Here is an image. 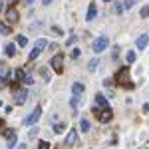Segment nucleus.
Segmentation results:
<instances>
[{
  "label": "nucleus",
  "mask_w": 149,
  "mask_h": 149,
  "mask_svg": "<svg viewBox=\"0 0 149 149\" xmlns=\"http://www.w3.org/2000/svg\"><path fill=\"white\" fill-rule=\"evenodd\" d=\"M97 64H100V60H97V58H93L92 62L88 64V70H90V72H95V70H97Z\"/></svg>",
  "instance_id": "17"
},
{
  "label": "nucleus",
  "mask_w": 149,
  "mask_h": 149,
  "mask_svg": "<svg viewBox=\"0 0 149 149\" xmlns=\"http://www.w3.org/2000/svg\"><path fill=\"white\" fill-rule=\"evenodd\" d=\"M64 129H66V125H64V123H56V125H54V131H56V133L64 131Z\"/></svg>",
  "instance_id": "24"
},
{
  "label": "nucleus",
  "mask_w": 149,
  "mask_h": 149,
  "mask_svg": "<svg viewBox=\"0 0 149 149\" xmlns=\"http://www.w3.org/2000/svg\"><path fill=\"white\" fill-rule=\"evenodd\" d=\"M97 117H100V121H102V123H107V121L111 119V109H103V111H100Z\"/></svg>",
  "instance_id": "8"
},
{
  "label": "nucleus",
  "mask_w": 149,
  "mask_h": 149,
  "mask_svg": "<svg viewBox=\"0 0 149 149\" xmlns=\"http://www.w3.org/2000/svg\"><path fill=\"white\" fill-rule=\"evenodd\" d=\"M117 54H119V48L115 46V48H113V54H111V58H113V60H115V58H117Z\"/></svg>",
  "instance_id": "32"
},
{
  "label": "nucleus",
  "mask_w": 149,
  "mask_h": 149,
  "mask_svg": "<svg viewBox=\"0 0 149 149\" xmlns=\"http://www.w3.org/2000/svg\"><path fill=\"white\" fill-rule=\"evenodd\" d=\"M20 149H26V145H20Z\"/></svg>",
  "instance_id": "37"
},
{
  "label": "nucleus",
  "mask_w": 149,
  "mask_h": 149,
  "mask_svg": "<svg viewBox=\"0 0 149 149\" xmlns=\"http://www.w3.org/2000/svg\"><path fill=\"white\" fill-rule=\"evenodd\" d=\"M40 115H42V109H40V107H34V111L26 117V121H24V123H26V125H34L36 121L40 119Z\"/></svg>",
  "instance_id": "4"
},
{
  "label": "nucleus",
  "mask_w": 149,
  "mask_h": 149,
  "mask_svg": "<svg viewBox=\"0 0 149 149\" xmlns=\"http://www.w3.org/2000/svg\"><path fill=\"white\" fill-rule=\"evenodd\" d=\"M80 127H81V131H84V133H88V131H90V121H88V119H81Z\"/></svg>",
  "instance_id": "18"
},
{
  "label": "nucleus",
  "mask_w": 149,
  "mask_h": 149,
  "mask_svg": "<svg viewBox=\"0 0 149 149\" xmlns=\"http://www.w3.org/2000/svg\"><path fill=\"white\" fill-rule=\"evenodd\" d=\"M6 20H8V22H18V12L14 10V8H10V10L6 12Z\"/></svg>",
  "instance_id": "10"
},
{
  "label": "nucleus",
  "mask_w": 149,
  "mask_h": 149,
  "mask_svg": "<svg viewBox=\"0 0 149 149\" xmlns=\"http://www.w3.org/2000/svg\"><path fill=\"white\" fill-rule=\"evenodd\" d=\"M14 145H16V137H12V139H8V147H14Z\"/></svg>",
  "instance_id": "30"
},
{
  "label": "nucleus",
  "mask_w": 149,
  "mask_h": 149,
  "mask_svg": "<svg viewBox=\"0 0 149 149\" xmlns=\"http://www.w3.org/2000/svg\"><path fill=\"white\" fill-rule=\"evenodd\" d=\"M50 2H52V0H42V4H44V6H48Z\"/></svg>",
  "instance_id": "36"
},
{
  "label": "nucleus",
  "mask_w": 149,
  "mask_h": 149,
  "mask_svg": "<svg viewBox=\"0 0 149 149\" xmlns=\"http://www.w3.org/2000/svg\"><path fill=\"white\" fill-rule=\"evenodd\" d=\"M26 97H28V90H18V92H16V95H14V102L20 105V103L26 102Z\"/></svg>",
  "instance_id": "7"
},
{
  "label": "nucleus",
  "mask_w": 149,
  "mask_h": 149,
  "mask_svg": "<svg viewBox=\"0 0 149 149\" xmlns=\"http://www.w3.org/2000/svg\"><path fill=\"white\" fill-rule=\"evenodd\" d=\"M38 30H40V22H34L32 26H30V34H36Z\"/></svg>",
  "instance_id": "21"
},
{
  "label": "nucleus",
  "mask_w": 149,
  "mask_h": 149,
  "mask_svg": "<svg viewBox=\"0 0 149 149\" xmlns=\"http://www.w3.org/2000/svg\"><path fill=\"white\" fill-rule=\"evenodd\" d=\"M6 86V78H0V88H4Z\"/></svg>",
  "instance_id": "33"
},
{
  "label": "nucleus",
  "mask_w": 149,
  "mask_h": 149,
  "mask_svg": "<svg viewBox=\"0 0 149 149\" xmlns=\"http://www.w3.org/2000/svg\"><path fill=\"white\" fill-rule=\"evenodd\" d=\"M24 4H26V6H30V4H32V2H34V0H22Z\"/></svg>",
  "instance_id": "35"
},
{
  "label": "nucleus",
  "mask_w": 149,
  "mask_h": 149,
  "mask_svg": "<svg viewBox=\"0 0 149 149\" xmlns=\"http://www.w3.org/2000/svg\"><path fill=\"white\" fill-rule=\"evenodd\" d=\"M38 149H50V143L48 141H40L38 143Z\"/></svg>",
  "instance_id": "25"
},
{
  "label": "nucleus",
  "mask_w": 149,
  "mask_h": 149,
  "mask_svg": "<svg viewBox=\"0 0 149 149\" xmlns=\"http://www.w3.org/2000/svg\"><path fill=\"white\" fill-rule=\"evenodd\" d=\"M143 113H149V103H145V105H143Z\"/></svg>",
  "instance_id": "34"
},
{
  "label": "nucleus",
  "mask_w": 149,
  "mask_h": 149,
  "mask_svg": "<svg viewBox=\"0 0 149 149\" xmlns=\"http://www.w3.org/2000/svg\"><path fill=\"white\" fill-rule=\"evenodd\" d=\"M121 10H123V2H117V4H115V12L119 14Z\"/></svg>",
  "instance_id": "27"
},
{
  "label": "nucleus",
  "mask_w": 149,
  "mask_h": 149,
  "mask_svg": "<svg viewBox=\"0 0 149 149\" xmlns=\"http://www.w3.org/2000/svg\"><path fill=\"white\" fill-rule=\"evenodd\" d=\"M0 8H2V2H0Z\"/></svg>",
  "instance_id": "38"
},
{
  "label": "nucleus",
  "mask_w": 149,
  "mask_h": 149,
  "mask_svg": "<svg viewBox=\"0 0 149 149\" xmlns=\"http://www.w3.org/2000/svg\"><path fill=\"white\" fill-rule=\"evenodd\" d=\"M62 60H64V58H62V54L52 58V68H54V72H56V74H62V70H64V66H62Z\"/></svg>",
  "instance_id": "6"
},
{
  "label": "nucleus",
  "mask_w": 149,
  "mask_h": 149,
  "mask_svg": "<svg viewBox=\"0 0 149 149\" xmlns=\"http://www.w3.org/2000/svg\"><path fill=\"white\" fill-rule=\"evenodd\" d=\"M4 52H6V56H8V58H14V56H16V48H14V44H6Z\"/></svg>",
  "instance_id": "14"
},
{
  "label": "nucleus",
  "mask_w": 149,
  "mask_h": 149,
  "mask_svg": "<svg viewBox=\"0 0 149 149\" xmlns=\"http://www.w3.org/2000/svg\"><path fill=\"white\" fill-rule=\"evenodd\" d=\"M42 76H44V81H48V80H50V76H48V72H46L44 68H42Z\"/></svg>",
  "instance_id": "31"
},
{
  "label": "nucleus",
  "mask_w": 149,
  "mask_h": 149,
  "mask_svg": "<svg viewBox=\"0 0 149 149\" xmlns=\"http://www.w3.org/2000/svg\"><path fill=\"white\" fill-rule=\"evenodd\" d=\"M16 44H18V46H22V48H26L28 46V38H26V36H16Z\"/></svg>",
  "instance_id": "15"
},
{
  "label": "nucleus",
  "mask_w": 149,
  "mask_h": 149,
  "mask_svg": "<svg viewBox=\"0 0 149 149\" xmlns=\"http://www.w3.org/2000/svg\"><path fill=\"white\" fill-rule=\"evenodd\" d=\"M78 141V133H76V129H72L68 133V137H66V145H74Z\"/></svg>",
  "instance_id": "11"
},
{
  "label": "nucleus",
  "mask_w": 149,
  "mask_h": 149,
  "mask_svg": "<svg viewBox=\"0 0 149 149\" xmlns=\"http://www.w3.org/2000/svg\"><path fill=\"white\" fill-rule=\"evenodd\" d=\"M107 44H109L107 36H100V38L93 42V46H92V48H93V52H95V54H100V52H103V50L107 48Z\"/></svg>",
  "instance_id": "2"
},
{
  "label": "nucleus",
  "mask_w": 149,
  "mask_h": 149,
  "mask_svg": "<svg viewBox=\"0 0 149 149\" xmlns=\"http://www.w3.org/2000/svg\"><path fill=\"white\" fill-rule=\"evenodd\" d=\"M97 16V10H95V4H90V8H88V14H86V20L88 22H92L93 18Z\"/></svg>",
  "instance_id": "9"
},
{
  "label": "nucleus",
  "mask_w": 149,
  "mask_h": 149,
  "mask_svg": "<svg viewBox=\"0 0 149 149\" xmlns=\"http://www.w3.org/2000/svg\"><path fill=\"white\" fill-rule=\"evenodd\" d=\"M141 16H143V18H149V6H143V8H141Z\"/></svg>",
  "instance_id": "26"
},
{
  "label": "nucleus",
  "mask_w": 149,
  "mask_h": 149,
  "mask_svg": "<svg viewBox=\"0 0 149 149\" xmlns=\"http://www.w3.org/2000/svg\"><path fill=\"white\" fill-rule=\"evenodd\" d=\"M16 80L22 81V84H32V76L26 74L24 70H16Z\"/></svg>",
  "instance_id": "5"
},
{
  "label": "nucleus",
  "mask_w": 149,
  "mask_h": 149,
  "mask_svg": "<svg viewBox=\"0 0 149 149\" xmlns=\"http://www.w3.org/2000/svg\"><path fill=\"white\" fill-rule=\"evenodd\" d=\"M72 58H74V60H76V58H80V50H78V48H76V50H72Z\"/></svg>",
  "instance_id": "29"
},
{
  "label": "nucleus",
  "mask_w": 149,
  "mask_h": 149,
  "mask_svg": "<svg viewBox=\"0 0 149 149\" xmlns=\"http://www.w3.org/2000/svg\"><path fill=\"white\" fill-rule=\"evenodd\" d=\"M46 48H48V42L40 38V40H38V42L34 44V48H32V52L28 54V60H36V58L40 56V54H42V52H44Z\"/></svg>",
  "instance_id": "1"
},
{
  "label": "nucleus",
  "mask_w": 149,
  "mask_h": 149,
  "mask_svg": "<svg viewBox=\"0 0 149 149\" xmlns=\"http://www.w3.org/2000/svg\"><path fill=\"white\" fill-rule=\"evenodd\" d=\"M70 105H72V107L76 109V107L80 105V97H78V95H74V97H72V102H70Z\"/></svg>",
  "instance_id": "20"
},
{
  "label": "nucleus",
  "mask_w": 149,
  "mask_h": 149,
  "mask_svg": "<svg viewBox=\"0 0 149 149\" xmlns=\"http://www.w3.org/2000/svg\"><path fill=\"white\" fill-rule=\"evenodd\" d=\"M133 4H135V0H125V2H123V10H129Z\"/></svg>",
  "instance_id": "23"
},
{
  "label": "nucleus",
  "mask_w": 149,
  "mask_h": 149,
  "mask_svg": "<svg viewBox=\"0 0 149 149\" xmlns=\"http://www.w3.org/2000/svg\"><path fill=\"white\" fill-rule=\"evenodd\" d=\"M115 81H117V84H125L127 88H131V84H129V72H127V68H121L119 72H117V78H115Z\"/></svg>",
  "instance_id": "3"
},
{
  "label": "nucleus",
  "mask_w": 149,
  "mask_h": 149,
  "mask_svg": "<svg viewBox=\"0 0 149 149\" xmlns=\"http://www.w3.org/2000/svg\"><path fill=\"white\" fill-rule=\"evenodd\" d=\"M95 103H97V105H102V107H105V109H107V100H105L103 95H95Z\"/></svg>",
  "instance_id": "16"
},
{
  "label": "nucleus",
  "mask_w": 149,
  "mask_h": 149,
  "mask_svg": "<svg viewBox=\"0 0 149 149\" xmlns=\"http://www.w3.org/2000/svg\"><path fill=\"white\" fill-rule=\"evenodd\" d=\"M135 62V52H127V64H133Z\"/></svg>",
  "instance_id": "22"
},
{
  "label": "nucleus",
  "mask_w": 149,
  "mask_h": 149,
  "mask_svg": "<svg viewBox=\"0 0 149 149\" xmlns=\"http://www.w3.org/2000/svg\"><path fill=\"white\" fill-rule=\"evenodd\" d=\"M105 2H109V0H105Z\"/></svg>",
  "instance_id": "39"
},
{
  "label": "nucleus",
  "mask_w": 149,
  "mask_h": 149,
  "mask_svg": "<svg viewBox=\"0 0 149 149\" xmlns=\"http://www.w3.org/2000/svg\"><path fill=\"white\" fill-rule=\"evenodd\" d=\"M6 74H8V72H6V68L0 64V78H6Z\"/></svg>",
  "instance_id": "28"
},
{
  "label": "nucleus",
  "mask_w": 149,
  "mask_h": 149,
  "mask_svg": "<svg viewBox=\"0 0 149 149\" xmlns=\"http://www.w3.org/2000/svg\"><path fill=\"white\" fill-rule=\"evenodd\" d=\"M147 42H149V36L147 34H141L137 38V48H139V50H143V48L147 46Z\"/></svg>",
  "instance_id": "12"
},
{
  "label": "nucleus",
  "mask_w": 149,
  "mask_h": 149,
  "mask_svg": "<svg viewBox=\"0 0 149 149\" xmlns=\"http://www.w3.org/2000/svg\"><path fill=\"white\" fill-rule=\"evenodd\" d=\"M0 32L4 36H8L10 34V26H8V24H0Z\"/></svg>",
  "instance_id": "19"
},
{
  "label": "nucleus",
  "mask_w": 149,
  "mask_h": 149,
  "mask_svg": "<svg viewBox=\"0 0 149 149\" xmlns=\"http://www.w3.org/2000/svg\"><path fill=\"white\" fill-rule=\"evenodd\" d=\"M72 92H74V95H81V93H84V84H80V81H74Z\"/></svg>",
  "instance_id": "13"
}]
</instances>
